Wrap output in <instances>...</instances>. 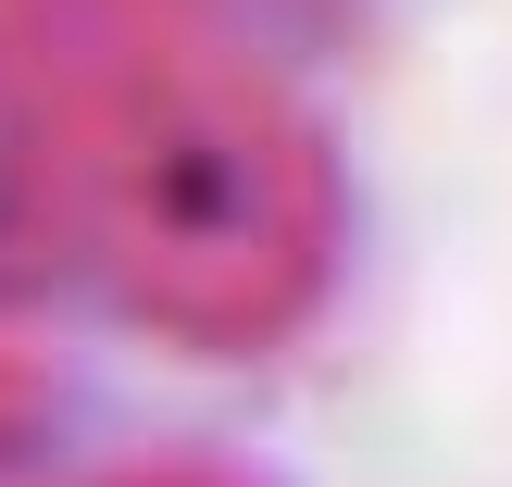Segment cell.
Returning a JSON list of instances; mask_svg holds the SVG:
<instances>
[{"label":"cell","mask_w":512,"mask_h":487,"mask_svg":"<svg viewBox=\"0 0 512 487\" xmlns=\"http://www.w3.org/2000/svg\"><path fill=\"white\" fill-rule=\"evenodd\" d=\"M0 100L125 300L238 338L313 288L325 163L200 0H0Z\"/></svg>","instance_id":"1"}]
</instances>
